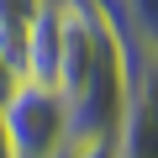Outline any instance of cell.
<instances>
[{
    "mask_svg": "<svg viewBox=\"0 0 158 158\" xmlns=\"http://www.w3.org/2000/svg\"><path fill=\"white\" fill-rule=\"evenodd\" d=\"M16 85H21V74H16V69H11L6 58H0V106H6V100L16 95Z\"/></svg>",
    "mask_w": 158,
    "mask_h": 158,
    "instance_id": "cell-4",
    "label": "cell"
},
{
    "mask_svg": "<svg viewBox=\"0 0 158 158\" xmlns=\"http://www.w3.org/2000/svg\"><path fill=\"white\" fill-rule=\"evenodd\" d=\"M127 6V16H132V27H137V37L153 48V58H158V0H121Z\"/></svg>",
    "mask_w": 158,
    "mask_h": 158,
    "instance_id": "cell-2",
    "label": "cell"
},
{
    "mask_svg": "<svg viewBox=\"0 0 158 158\" xmlns=\"http://www.w3.org/2000/svg\"><path fill=\"white\" fill-rule=\"evenodd\" d=\"M0 127L16 158H58L69 142V106L53 85H32L21 79L16 95L0 106Z\"/></svg>",
    "mask_w": 158,
    "mask_h": 158,
    "instance_id": "cell-1",
    "label": "cell"
},
{
    "mask_svg": "<svg viewBox=\"0 0 158 158\" xmlns=\"http://www.w3.org/2000/svg\"><path fill=\"white\" fill-rule=\"evenodd\" d=\"M63 158H121V153H116V137H79V142H63Z\"/></svg>",
    "mask_w": 158,
    "mask_h": 158,
    "instance_id": "cell-3",
    "label": "cell"
}]
</instances>
